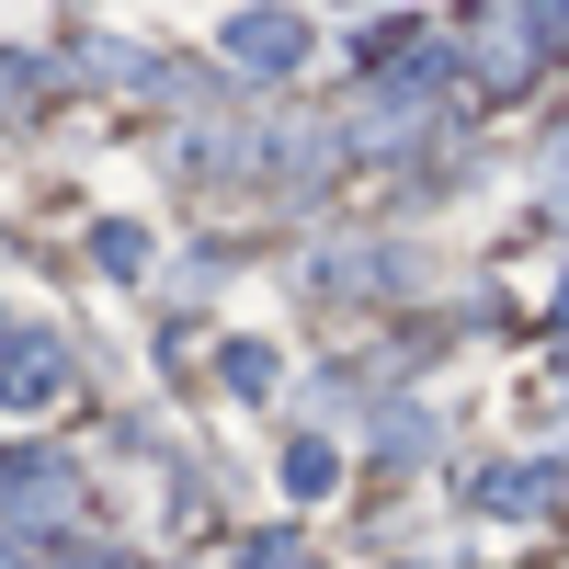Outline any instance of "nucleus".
Instances as JSON below:
<instances>
[{
    "label": "nucleus",
    "mask_w": 569,
    "mask_h": 569,
    "mask_svg": "<svg viewBox=\"0 0 569 569\" xmlns=\"http://www.w3.org/2000/svg\"><path fill=\"white\" fill-rule=\"evenodd\" d=\"M91 251H103V273H137V262H149V228H103Z\"/></svg>",
    "instance_id": "nucleus-8"
},
{
    "label": "nucleus",
    "mask_w": 569,
    "mask_h": 569,
    "mask_svg": "<svg viewBox=\"0 0 569 569\" xmlns=\"http://www.w3.org/2000/svg\"><path fill=\"white\" fill-rule=\"evenodd\" d=\"M342 467H330V445H284V501H319Z\"/></svg>",
    "instance_id": "nucleus-6"
},
{
    "label": "nucleus",
    "mask_w": 569,
    "mask_h": 569,
    "mask_svg": "<svg viewBox=\"0 0 569 569\" xmlns=\"http://www.w3.org/2000/svg\"><path fill=\"white\" fill-rule=\"evenodd\" d=\"M467 69H479V91H525L536 80V23L525 12H490L479 34H467Z\"/></svg>",
    "instance_id": "nucleus-4"
},
{
    "label": "nucleus",
    "mask_w": 569,
    "mask_h": 569,
    "mask_svg": "<svg viewBox=\"0 0 569 569\" xmlns=\"http://www.w3.org/2000/svg\"><path fill=\"white\" fill-rule=\"evenodd\" d=\"M0 569H34V558H23V547H12V536H0Z\"/></svg>",
    "instance_id": "nucleus-11"
},
{
    "label": "nucleus",
    "mask_w": 569,
    "mask_h": 569,
    "mask_svg": "<svg viewBox=\"0 0 569 569\" xmlns=\"http://www.w3.org/2000/svg\"><path fill=\"white\" fill-rule=\"evenodd\" d=\"M69 467H46V456H0V512L12 525H69Z\"/></svg>",
    "instance_id": "nucleus-5"
},
{
    "label": "nucleus",
    "mask_w": 569,
    "mask_h": 569,
    "mask_svg": "<svg viewBox=\"0 0 569 569\" xmlns=\"http://www.w3.org/2000/svg\"><path fill=\"white\" fill-rule=\"evenodd\" d=\"M228 388L262 399V388H273V353H262V342H228Z\"/></svg>",
    "instance_id": "nucleus-7"
},
{
    "label": "nucleus",
    "mask_w": 569,
    "mask_h": 569,
    "mask_svg": "<svg viewBox=\"0 0 569 569\" xmlns=\"http://www.w3.org/2000/svg\"><path fill=\"white\" fill-rule=\"evenodd\" d=\"M69 388V353L46 330H0V410H46Z\"/></svg>",
    "instance_id": "nucleus-2"
},
{
    "label": "nucleus",
    "mask_w": 569,
    "mask_h": 569,
    "mask_svg": "<svg viewBox=\"0 0 569 569\" xmlns=\"http://www.w3.org/2000/svg\"><path fill=\"white\" fill-rule=\"evenodd\" d=\"M217 46H228L240 69H308V23H297V12H228Z\"/></svg>",
    "instance_id": "nucleus-3"
},
{
    "label": "nucleus",
    "mask_w": 569,
    "mask_h": 569,
    "mask_svg": "<svg viewBox=\"0 0 569 569\" xmlns=\"http://www.w3.org/2000/svg\"><path fill=\"white\" fill-rule=\"evenodd\" d=\"M547 206L569 217V137H558V149H547Z\"/></svg>",
    "instance_id": "nucleus-10"
},
{
    "label": "nucleus",
    "mask_w": 569,
    "mask_h": 569,
    "mask_svg": "<svg viewBox=\"0 0 569 569\" xmlns=\"http://www.w3.org/2000/svg\"><path fill=\"white\" fill-rule=\"evenodd\" d=\"M569 490V467L558 456H525V467H467V512H501V525H512V512H547Z\"/></svg>",
    "instance_id": "nucleus-1"
},
{
    "label": "nucleus",
    "mask_w": 569,
    "mask_h": 569,
    "mask_svg": "<svg viewBox=\"0 0 569 569\" xmlns=\"http://www.w3.org/2000/svg\"><path fill=\"white\" fill-rule=\"evenodd\" d=\"M558 308H569V284H558Z\"/></svg>",
    "instance_id": "nucleus-12"
},
{
    "label": "nucleus",
    "mask_w": 569,
    "mask_h": 569,
    "mask_svg": "<svg viewBox=\"0 0 569 569\" xmlns=\"http://www.w3.org/2000/svg\"><path fill=\"white\" fill-rule=\"evenodd\" d=\"M240 569H319V558H308L297 536H251V558H240Z\"/></svg>",
    "instance_id": "nucleus-9"
}]
</instances>
